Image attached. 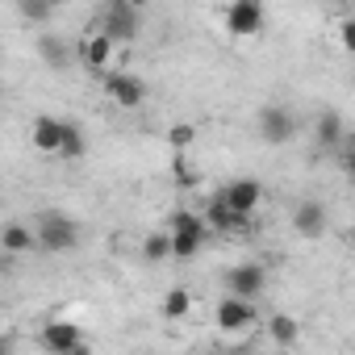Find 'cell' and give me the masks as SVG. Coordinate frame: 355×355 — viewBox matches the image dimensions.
<instances>
[{"mask_svg": "<svg viewBox=\"0 0 355 355\" xmlns=\"http://www.w3.org/2000/svg\"><path fill=\"white\" fill-rule=\"evenodd\" d=\"M96 30H101L105 38H113L117 46H130V42H138V34H142V13H138L134 5H125V0H109V5L101 9Z\"/></svg>", "mask_w": 355, "mask_h": 355, "instance_id": "obj_1", "label": "cell"}, {"mask_svg": "<svg viewBox=\"0 0 355 355\" xmlns=\"http://www.w3.org/2000/svg\"><path fill=\"white\" fill-rule=\"evenodd\" d=\"M34 234H38V247L42 251H71L76 243H80V226H76V218H67V214H59V209H46V214H38L34 218Z\"/></svg>", "mask_w": 355, "mask_h": 355, "instance_id": "obj_2", "label": "cell"}, {"mask_svg": "<svg viewBox=\"0 0 355 355\" xmlns=\"http://www.w3.org/2000/svg\"><path fill=\"white\" fill-rule=\"evenodd\" d=\"M80 63L92 76H113V71H121V46L113 38H105L101 30H88L80 38Z\"/></svg>", "mask_w": 355, "mask_h": 355, "instance_id": "obj_3", "label": "cell"}, {"mask_svg": "<svg viewBox=\"0 0 355 355\" xmlns=\"http://www.w3.org/2000/svg\"><path fill=\"white\" fill-rule=\"evenodd\" d=\"M259 138H263L268 146L293 142V138H297V117H293V109H284V105H263V109H259Z\"/></svg>", "mask_w": 355, "mask_h": 355, "instance_id": "obj_4", "label": "cell"}, {"mask_svg": "<svg viewBox=\"0 0 355 355\" xmlns=\"http://www.w3.org/2000/svg\"><path fill=\"white\" fill-rule=\"evenodd\" d=\"M105 96L117 109H138L146 101V80L134 71H113V76H105Z\"/></svg>", "mask_w": 355, "mask_h": 355, "instance_id": "obj_5", "label": "cell"}, {"mask_svg": "<svg viewBox=\"0 0 355 355\" xmlns=\"http://www.w3.org/2000/svg\"><path fill=\"white\" fill-rule=\"evenodd\" d=\"M226 288H230V297H239V301H255V297L268 288V272H263L259 263H239V268L226 272Z\"/></svg>", "mask_w": 355, "mask_h": 355, "instance_id": "obj_6", "label": "cell"}, {"mask_svg": "<svg viewBox=\"0 0 355 355\" xmlns=\"http://www.w3.org/2000/svg\"><path fill=\"white\" fill-rule=\"evenodd\" d=\"M201 214H205V222H209V230H214V234H247V230H251V218L234 214V209L222 201V193H218V197H209Z\"/></svg>", "mask_w": 355, "mask_h": 355, "instance_id": "obj_7", "label": "cell"}, {"mask_svg": "<svg viewBox=\"0 0 355 355\" xmlns=\"http://www.w3.org/2000/svg\"><path fill=\"white\" fill-rule=\"evenodd\" d=\"M42 347L51 355H71L76 347H84V330L76 322H67V318H55V322L42 326Z\"/></svg>", "mask_w": 355, "mask_h": 355, "instance_id": "obj_8", "label": "cell"}, {"mask_svg": "<svg viewBox=\"0 0 355 355\" xmlns=\"http://www.w3.org/2000/svg\"><path fill=\"white\" fill-rule=\"evenodd\" d=\"M263 21H268V13H263V5H255V0H234V5L226 9V30L230 34L251 38V34L263 30Z\"/></svg>", "mask_w": 355, "mask_h": 355, "instance_id": "obj_9", "label": "cell"}, {"mask_svg": "<svg viewBox=\"0 0 355 355\" xmlns=\"http://www.w3.org/2000/svg\"><path fill=\"white\" fill-rule=\"evenodd\" d=\"M251 322H255V313H251V301L226 297V301H218V309H214V326H218L222 334H243Z\"/></svg>", "mask_w": 355, "mask_h": 355, "instance_id": "obj_10", "label": "cell"}, {"mask_svg": "<svg viewBox=\"0 0 355 355\" xmlns=\"http://www.w3.org/2000/svg\"><path fill=\"white\" fill-rule=\"evenodd\" d=\"M222 201H226L234 214L251 218V214L259 209V201H263V184H259V180H230V184L222 189Z\"/></svg>", "mask_w": 355, "mask_h": 355, "instance_id": "obj_11", "label": "cell"}, {"mask_svg": "<svg viewBox=\"0 0 355 355\" xmlns=\"http://www.w3.org/2000/svg\"><path fill=\"white\" fill-rule=\"evenodd\" d=\"M63 130H67V121H59V117H51V113L34 117V125H30V142H34V150H42V155H59V150H63Z\"/></svg>", "mask_w": 355, "mask_h": 355, "instance_id": "obj_12", "label": "cell"}, {"mask_svg": "<svg viewBox=\"0 0 355 355\" xmlns=\"http://www.w3.org/2000/svg\"><path fill=\"white\" fill-rule=\"evenodd\" d=\"M293 226H297L301 239H322V234H326V205L313 201V197H305V201L293 209Z\"/></svg>", "mask_w": 355, "mask_h": 355, "instance_id": "obj_13", "label": "cell"}, {"mask_svg": "<svg viewBox=\"0 0 355 355\" xmlns=\"http://www.w3.org/2000/svg\"><path fill=\"white\" fill-rule=\"evenodd\" d=\"M313 142H318L322 150H343L347 134H343V117H338L334 109H322V113L313 117Z\"/></svg>", "mask_w": 355, "mask_h": 355, "instance_id": "obj_14", "label": "cell"}, {"mask_svg": "<svg viewBox=\"0 0 355 355\" xmlns=\"http://www.w3.org/2000/svg\"><path fill=\"white\" fill-rule=\"evenodd\" d=\"M167 234H184V239H205L209 234V222L201 209H175L171 222H167Z\"/></svg>", "mask_w": 355, "mask_h": 355, "instance_id": "obj_15", "label": "cell"}, {"mask_svg": "<svg viewBox=\"0 0 355 355\" xmlns=\"http://www.w3.org/2000/svg\"><path fill=\"white\" fill-rule=\"evenodd\" d=\"M0 247H5L9 255H26V251L38 247V234H34V226H26V222H9L5 230H0Z\"/></svg>", "mask_w": 355, "mask_h": 355, "instance_id": "obj_16", "label": "cell"}, {"mask_svg": "<svg viewBox=\"0 0 355 355\" xmlns=\"http://www.w3.org/2000/svg\"><path fill=\"white\" fill-rule=\"evenodd\" d=\"M268 338L276 347H293V343H301V322L293 313H272L268 318Z\"/></svg>", "mask_w": 355, "mask_h": 355, "instance_id": "obj_17", "label": "cell"}, {"mask_svg": "<svg viewBox=\"0 0 355 355\" xmlns=\"http://www.w3.org/2000/svg\"><path fill=\"white\" fill-rule=\"evenodd\" d=\"M38 55L46 59V67H51V71H63V67L71 63L67 42H63V38H55V34H42V38H38Z\"/></svg>", "mask_w": 355, "mask_h": 355, "instance_id": "obj_18", "label": "cell"}, {"mask_svg": "<svg viewBox=\"0 0 355 355\" xmlns=\"http://www.w3.org/2000/svg\"><path fill=\"white\" fill-rule=\"evenodd\" d=\"M142 259H146V263H167V259H175V251H171V234H167V230L146 234V239H142Z\"/></svg>", "mask_w": 355, "mask_h": 355, "instance_id": "obj_19", "label": "cell"}, {"mask_svg": "<svg viewBox=\"0 0 355 355\" xmlns=\"http://www.w3.org/2000/svg\"><path fill=\"white\" fill-rule=\"evenodd\" d=\"M189 313H193V293L189 288H167L163 293V318L167 322H180Z\"/></svg>", "mask_w": 355, "mask_h": 355, "instance_id": "obj_20", "label": "cell"}, {"mask_svg": "<svg viewBox=\"0 0 355 355\" xmlns=\"http://www.w3.org/2000/svg\"><path fill=\"white\" fill-rule=\"evenodd\" d=\"M84 150H88V142H84V130H80L76 121H67V130H63V150H59V159L76 163V159H84Z\"/></svg>", "mask_w": 355, "mask_h": 355, "instance_id": "obj_21", "label": "cell"}, {"mask_svg": "<svg viewBox=\"0 0 355 355\" xmlns=\"http://www.w3.org/2000/svg\"><path fill=\"white\" fill-rule=\"evenodd\" d=\"M193 142H197V125H189V121H175V125L167 130V146H171V150H180V155H184Z\"/></svg>", "mask_w": 355, "mask_h": 355, "instance_id": "obj_22", "label": "cell"}, {"mask_svg": "<svg viewBox=\"0 0 355 355\" xmlns=\"http://www.w3.org/2000/svg\"><path fill=\"white\" fill-rule=\"evenodd\" d=\"M201 247H205V239H184V234H171V251H175V259H193Z\"/></svg>", "mask_w": 355, "mask_h": 355, "instance_id": "obj_23", "label": "cell"}, {"mask_svg": "<svg viewBox=\"0 0 355 355\" xmlns=\"http://www.w3.org/2000/svg\"><path fill=\"white\" fill-rule=\"evenodd\" d=\"M17 13H21V21H46V17H51V5H38V0H21Z\"/></svg>", "mask_w": 355, "mask_h": 355, "instance_id": "obj_24", "label": "cell"}, {"mask_svg": "<svg viewBox=\"0 0 355 355\" xmlns=\"http://www.w3.org/2000/svg\"><path fill=\"white\" fill-rule=\"evenodd\" d=\"M338 167H343L347 180H355V134L343 142V150H338Z\"/></svg>", "mask_w": 355, "mask_h": 355, "instance_id": "obj_25", "label": "cell"}, {"mask_svg": "<svg viewBox=\"0 0 355 355\" xmlns=\"http://www.w3.org/2000/svg\"><path fill=\"white\" fill-rule=\"evenodd\" d=\"M338 46L347 51V55H355V17H347V21H338Z\"/></svg>", "mask_w": 355, "mask_h": 355, "instance_id": "obj_26", "label": "cell"}, {"mask_svg": "<svg viewBox=\"0 0 355 355\" xmlns=\"http://www.w3.org/2000/svg\"><path fill=\"white\" fill-rule=\"evenodd\" d=\"M175 180H180V184H197V171H193V163L184 155H175Z\"/></svg>", "mask_w": 355, "mask_h": 355, "instance_id": "obj_27", "label": "cell"}, {"mask_svg": "<svg viewBox=\"0 0 355 355\" xmlns=\"http://www.w3.org/2000/svg\"><path fill=\"white\" fill-rule=\"evenodd\" d=\"M71 355H96V351H92V347H76Z\"/></svg>", "mask_w": 355, "mask_h": 355, "instance_id": "obj_28", "label": "cell"}, {"mask_svg": "<svg viewBox=\"0 0 355 355\" xmlns=\"http://www.w3.org/2000/svg\"><path fill=\"white\" fill-rule=\"evenodd\" d=\"M351 247H355V230H351Z\"/></svg>", "mask_w": 355, "mask_h": 355, "instance_id": "obj_29", "label": "cell"}, {"mask_svg": "<svg viewBox=\"0 0 355 355\" xmlns=\"http://www.w3.org/2000/svg\"><path fill=\"white\" fill-rule=\"evenodd\" d=\"M351 355H355V343H351Z\"/></svg>", "mask_w": 355, "mask_h": 355, "instance_id": "obj_30", "label": "cell"}]
</instances>
